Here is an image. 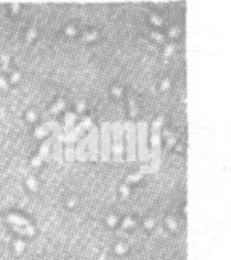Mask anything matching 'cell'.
Instances as JSON below:
<instances>
[{
  "instance_id": "6da1fadb",
  "label": "cell",
  "mask_w": 231,
  "mask_h": 260,
  "mask_svg": "<svg viewBox=\"0 0 231 260\" xmlns=\"http://www.w3.org/2000/svg\"><path fill=\"white\" fill-rule=\"evenodd\" d=\"M142 178H143V172H132L126 177V184L129 186L131 183H139L142 181Z\"/></svg>"
},
{
  "instance_id": "7a4b0ae2",
  "label": "cell",
  "mask_w": 231,
  "mask_h": 260,
  "mask_svg": "<svg viewBox=\"0 0 231 260\" xmlns=\"http://www.w3.org/2000/svg\"><path fill=\"white\" fill-rule=\"evenodd\" d=\"M26 186H28V189H31L32 192H35V190H38V180L34 175H29L26 178Z\"/></svg>"
},
{
  "instance_id": "3957f363",
  "label": "cell",
  "mask_w": 231,
  "mask_h": 260,
  "mask_svg": "<svg viewBox=\"0 0 231 260\" xmlns=\"http://www.w3.org/2000/svg\"><path fill=\"white\" fill-rule=\"evenodd\" d=\"M0 61H2V70L3 72H9V61H11V56L8 53H2L0 55Z\"/></svg>"
},
{
  "instance_id": "277c9868",
  "label": "cell",
  "mask_w": 231,
  "mask_h": 260,
  "mask_svg": "<svg viewBox=\"0 0 231 260\" xmlns=\"http://www.w3.org/2000/svg\"><path fill=\"white\" fill-rule=\"evenodd\" d=\"M136 224H137V221L132 216H125L123 221H122V227L123 228H132V227H136Z\"/></svg>"
},
{
  "instance_id": "5b68a950",
  "label": "cell",
  "mask_w": 231,
  "mask_h": 260,
  "mask_svg": "<svg viewBox=\"0 0 231 260\" xmlns=\"http://www.w3.org/2000/svg\"><path fill=\"white\" fill-rule=\"evenodd\" d=\"M38 37V31L35 29V28H29L28 31H26V34H25V40L26 41H32V40H35Z\"/></svg>"
},
{
  "instance_id": "8992f818",
  "label": "cell",
  "mask_w": 231,
  "mask_h": 260,
  "mask_svg": "<svg viewBox=\"0 0 231 260\" xmlns=\"http://www.w3.org/2000/svg\"><path fill=\"white\" fill-rule=\"evenodd\" d=\"M99 37V32L94 29V31H90V32H85L84 35H82V40L84 41H94L96 38Z\"/></svg>"
},
{
  "instance_id": "52a82bcc",
  "label": "cell",
  "mask_w": 231,
  "mask_h": 260,
  "mask_svg": "<svg viewBox=\"0 0 231 260\" xmlns=\"http://www.w3.org/2000/svg\"><path fill=\"white\" fill-rule=\"evenodd\" d=\"M166 225H167V228L172 230V231H176V230H178V222H176V219L172 218V216H167V218H166Z\"/></svg>"
},
{
  "instance_id": "ba28073f",
  "label": "cell",
  "mask_w": 231,
  "mask_h": 260,
  "mask_svg": "<svg viewBox=\"0 0 231 260\" xmlns=\"http://www.w3.org/2000/svg\"><path fill=\"white\" fill-rule=\"evenodd\" d=\"M25 248H26V243H25V240H22V239H15L14 240V249H15V252H23L25 251Z\"/></svg>"
},
{
  "instance_id": "9c48e42d",
  "label": "cell",
  "mask_w": 231,
  "mask_h": 260,
  "mask_svg": "<svg viewBox=\"0 0 231 260\" xmlns=\"http://www.w3.org/2000/svg\"><path fill=\"white\" fill-rule=\"evenodd\" d=\"M114 251H116V254H125L128 251V245L123 243V242H119V243H116Z\"/></svg>"
},
{
  "instance_id": "30bf717a",
  "label": "cell",
  "mask_w": 231,
  "mask_h": 260,
  "mask_svg": "<svg viewBox=\"0 0 231 260\" xmlns=\"http://www.w3.org/2000/svg\"><path fill=\"white\" fill-rule=\"evenodd\" d=\"M137 113H139L137 103H136L134 97H129V114H131V117H136V116H137Z\"/></svg>"
},
{
  "instance_id": "8fae6325",
  "label": "cell",
  "mask_w": 231,
  "mask_h": 260,
  "mask_svg": "<svg viewBox=\"0 0 231 260\" xmlns=\"http://www.w3.org/2000/svg\"><path fill=\"white\" fill-rule=\"evenodd\" d=\"M65 106V102H64V99H58V102L55 103V105H52L50 106V113H58L59 110H62Z\"/></svg>"
},
{
  "instance_id": "7c38bea8",
  "label": "cell",
  "mask_w": 231,
  "mask_h": 260,
  "mask_svg": "<svg viewBox=\"0 0 231 260\" xmlns=\"http://www.w3.org/2000/svg\"><path fill=\"white\" fill-rule=\"evenodd\" d=\"M20 79H22V73H20V72H17V70H12V72L9 73V81H11L12 84H17Z\"/></svg>"
},
{
  "instance_id": "4fadbf2b",
  "label": "cell",
  "mask_w": 231,
  "mask_h": 260,
  "mask_svg": "<svg viewBox=\"0 0 231 260\" xmlns=\"http://www.w3.org/2000/svg\"><path fill=\"white\" fill-rule=\"evenodd\" d=\"M8 221H11V222H18V224H23V225H28L29 222L28 221H25L23 218H18L17 214H8Z\"/></svg>"
},
{
  "instance_id": "5bb4252c",
  "label": "cell",
  "mask_w": 231,
  "mask_h": 260,
  "mask_svg": "<svg viewBox=\"0 0 231 260\" xmlns=\"http://www.w3.org/2000/svg\"><path fill=\"white\" fill-rule=\"evenodd\" d=\"M109 91H111V94L116 96V97H120V96L123 94V88H122L120 85H112Z\"/></svg>"
},
{
  "instance_id": "9a60e30c",
  "label": "cell",
  "mask_w": 231,
  "mask_h": 260,
  "mask_svg": "<svg viewBox=\"0 0 231 260\" xmlns=\"http://www.w3.org/2000/svg\"><path fill=\"white\" fill-rule=\"evenodd\" d=\"M170 84H172V79H170L169 76H166V78L160 82V90H161V91H166V90L170 87Z\"/></svg>"
},
{
  "instance_id": "2e32d148",
  "label": "cell",
  "mask_w": 231,
  "mask_h": 260,
  "mask_svg": "<svg viewBox=\"0 0 231 260\" xmlns=\"http://www.w3.org/2000/svg\"><path fill=\"white\" fill-rule=\"evenodd\" d=\"M117 222H119V218L116 216V214H108L106 216V225L108 227H114Z\"/></svg>"
},
{
  "instance_id": "e0dca14e",
  "label": "cell",
  "mask_w": 231,
  "mask_h": 260,
  "mask_svg": "<svg viewBox=\"0 0 231 260\" xmlns=\"http://www.w3.org/2000/svg\"><path fill=\"white\" fill-rule=\"evenodd\" d=\"M25 117H26V122H35L38 116H37V113L34 110H28L26 114H25Z\"/></svg>"
},
{
  "instance_id": "ac0fdd59",
  "label": "cell",
  "mask_w": 231,
  "mask_h": 260,
  "mask_svg": "<svg viewBox=\"0 0 231 260\" xmlns=\"http://www.w3.org/2000/svg\"><path fill=\"white\" fill-rule=\"evenodd\" d=\"M149 19H151V22L154 23V26H161V25H163V19L158 17L157 14H151Z\"/></svg>"
},
{
  "instance_id": "d6986e66",
  "label": "cell",
  "mask_w": 231,
  "mask_h": 260,
  "mask_svg": "<svg viewBox=\"0 0 231 260\" xmlns=\"http://www.w3.org/2000/svg\"><path fill=\"white\" fill-rule=\"evenodd\" d=\"M41 163H43V157H41V155H34L32 160H31V164H32L34 167H40Z\"/></svg>"
},
{
  "instance_id": "ffe728a7",
  "label": "cell",
  "mask_w": 231,
  "mask_h": 260,
  "mask_svg": "<svg viewBox=\"0 0 231 260\" xmlns=\"http://www.w3.org/2000/svg\"><path fill=\"white\" fill-rule=\"evenodd\" d=\"M76 28L73 26V25H67L65 28H64V34H67V35H76Z\"/></svg>"
},
{
  "instance_id": "44dd1931",
  "label": "cell",
  "mask_w": 231,
  "mask_h": 260,
  "mask_svg": "<svg viewBox=\"0 0 231 260\" xmlns=\"http://www.w3.org/2000/svg\"><path fill=\"white\" fill-rule=\"evenodd\" d=\"M120 193H122V196H129V193H131V190H129V186L126 184V183H123L122 186H120Z\"/></svg>"
},
{
  "instance_id": "7402d4cb",
  "label": "cell",
  "mask_w": 231,
  "mask_h": 260,
  "mask_svg": "<svg viewBox=\"0 0 231 260\" xmlns=\"http://www.w3.org/2000/svg\"><path fill=\"white\" fill-rule=\"evenodd\" d=\"M151 35H152V38H154L155 41H160V43H163V40H164V35H163L161 32L152 31V32H151Z\"/></svg>"
},
{
  "instance_id": "603a6c76",
  "label": "cell",
  "mask_w": 231,
  "mask_h": 260,
  "mask_svg": "<svg viewBox=\"0 0 231 260\" xmlns=\"http://www.w3.org/2000/svg\"><path fill=\"white\" fill-rule=\"evenodd\" d=\"M173 50H175V44H167V46L164 47V58L170 56V55L173 53Z\"/></svg>"
},
{
  "instance_id": "cb8c5ba5",
  "label": "cell",
  "mask_w": 231,
  "mask_h": 260,
  "mask_svg": "<svg viewBox=\"0 0 231 260\" xmlns=\"http://www.w3.org/2000/svg\"><path fill=\"white\" fill-rule=\"evenodd\" d=\"M145 228H148V230H152L154 227H155V221L152 219V218H148V219H145Z\"/></svg>"
},
{
  "instance_id": "d4e9b609",
  "label": "cell",
  "mask_w": 231,
  "mask_h": 260,
  "mask_svg": "<svg viewBox=\"0 0 231 260\" xmlns=\"http://www.w3.org/2000/svg\"><path fill=\"white\" fill-rule=\"evenodd\" d=\"M85 108H87L85 100H78V103H76V111H78V113H82Z\"/></svg>"
},
{
  "instance_id": "484cf974",
  "label": "cell",
  "mask_w": 231,
  "mask_h": 260,
  "mask_svg": "<svg viewBox=\"0 0 231 260\" xmlns=\"http://www.w3.org/2000/svg\"><path fill=\"white\" fill-rule=\"evenodd\" d=\"M9 8H11V11H12V14H17L18 11H20V8H22V5L20 3H9Z\"/></svg>"
},
{
  "instance_id": "4316f807",
  "label": "cell",
  "mask_w": 231,
  "mask_h": 260,
  "mask_svg": "<svg viewBox=\"0 0 231 260\" xmlns=\"http://www.w3.org/2000/svg\"><path fill=\"white\" fill-rule=\"evenodd\" d=\"M0 88L2 90H8V82H6V79L0 75Z\"/></svg>"
},
{
  "instance_id": "83f0119b",
  "label": "cell",
  "mask_w": 231,
  "mask_h": 260,
  "mask_svg": "<svg viewBox=\"0 0 231 260\" xmlns=\"http://www.w3.org/2000/svg\"><path fill=\"white\" fill-rule=\"evenodd\" d=\"M178 34H179V28H175V26H173V28L169 29V35H170V37H176Z\"/></svg>"
},
{
  "instance_id": "f1b7e54d",
  "label": "cell",
  "mask_w": 231,
  "mask_h": 260,
  "mask_svg": "<svg viewBox=\"0 0 231 260\" xmlns=\"http://www.w3.org/2000/svg\"><path fill=\"white\" fill-rule=\"evenodd\" d=\"M75 204H76V199H75V198H69V201H67V205H69V207H73Z\"/></svg>"
},
{
  "instance_id": "f546056e",
  "label": "cell",
  "mask_w": 231,
  "mask_h": 260,
  "mask_svg": "<svg viewBox=\"0 0 231 260\" xmlns=\"http://www.w3.org/2000/svg\"><path fill=\"white\" fill-rule=\"evenodd\" d=\"M175 149H176L178 152H179V151H182V145H181V143H176V145H175Z\"/></svg>"
},
{
  "instance_id": "4dcf8cb0",
  "label": "cell",
  "mask_w": 231,
  "mask_h": 260,
  "mask_svg": "<svg viewBox=\"0 0 231 260\" xmlns=\"http://www.w3.org/2000/svg\"><path fill=\"white\" fill-rule=\"evenodd\" d=\"M0 225H2V218H0Z\"/></svg>"
},
{
  "instance_id": "1f68e13d",
  "label": "cell",
  "mask_w": 231,
  "mask_h": 260,
  "mask_svg": "<svg viewBox=\"0 0 231 260\" xmlns=\"http://www.w3.org/2000/svg\"><path fill=\"white\" fill-rule=\"evenodd\" d=\"M0 260H3V258H2V255H0Z\"/></svg>"
}]
</instances>
